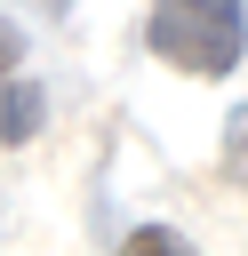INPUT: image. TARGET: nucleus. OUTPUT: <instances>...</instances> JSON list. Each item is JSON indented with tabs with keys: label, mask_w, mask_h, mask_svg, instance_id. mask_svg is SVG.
Segmentation results:
<instances>
[{
	"label": "nucleus",
	"mask_w": 248,
	"mask_h": 256,
	"mask_svg": "<svg viewBox=\"0 0 248 256\" xmlns=\"http://www.w3.org/2000/svg\"><path fill=\"white\" fill-rule=\"evenodd\" d=\"M144 40H152L176 72L224 80V72L248 56V8H240V0H160L152 24H144Z\"/></svg>",
	"instance_id": "nucleus-1"
},
{
	"label": "nucleus",
	"mask_w": 248,
	"mask_h": 256,
	"mask_svg": "<svg viewBox=\"0 0 248 256\" xmlns=\"http://www.w3.org/2000/svg\"><path fill=\"white\" fill-rule=\"evenodd\" d=\"M16 56H24V32H16V24H0V80L16 72Z\"/></svg>",
	"instance_id": "nucleus-5"
},
{
	"label": "nucleus",
	"mask_w": 248,
	"mask_h": 256,
	"mask_svg": "<svg viewBox=\"0 0 248 256\" xmlns=\"http://www.w3.org/2000/svg\"><path fill=\"white\" fill-rule=\"evenodd\" d=\"M48 120V96L32 80H0V144H32Z\"/></svg>",
	"instance_id": "nucleus-2"
},
{
	"label": "nucleus",
	"mask_w": 248,
	"mask_h": 256,
	"mask_svg": "<svg viewBox=\"0 0 248 256\" xmlns=\"http://www.w3.org/2000/svg\"><path fill=\"white\" fill-rule=\"evenodd\" d=\"M224 160L248 176V104H232V120H224Z\"/></svg>",
	"instance_id": "nucleus-4"
},
{
	"label": "nucleus",
	"mask_w": 248,
	"mask_h": 256,
	"mask_svg": "<svg viewBox=\"0 0 248 256\" xmlns=\"http://www.w3.org/2000/svg\"><path fill=\"white\" fill-rule=\"evenodd\" d=\"M120 256H192V248H184L168 224H136V232L120 240Z\"/></svg>",
	"instance_id": "nucleus-3"
}]
</instances>
